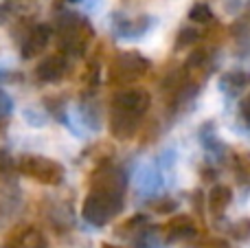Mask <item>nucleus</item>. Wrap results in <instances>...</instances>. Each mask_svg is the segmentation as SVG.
Segmentation results:
<instances>
[{
	"mask_svg": "<svg viewBox=\"0 0 250 248\" xmlns=\"http://www.w3.org/2000/svg\"><path fill=\"white\" fill-rule=\"evenodd\" d=\"M20 171L44 185H57L64 178V167L60 163L51 161V158H44V156H22Z\"/></svg>",
	"mask_w": 250,
	"mask_h": 248,
	"instance_id": "obj_1",
	"label": "nucleus"
},
{
	"mask_svg": "<svg viewBox=\"0 0 250 248\" xmlns=\"http://www.w3.org/2000/svg\"><path fill=\"white\" fill-rule=\"evenodd\" d=\"M149 103H151L149 92L141 90V88H129V90L125 88V90L119 92L112 101L114 112L127 114V117H134V119H141L143 114L147 112Z\"/></svg>",
	"mask_w": 250,
	"mask_h": 248,
	"instance_id": "obj_2",
	"label": "nucleus"
},
{
	"mask_svg": "<svg viewBox=\"0 0 250 248\" xmlns=\"http://www.w3.org/2000/svg\"><path fill=\"white\" fill-rule=\"evenodd\" d=\"M114 73H121L123 75V82L134 77H141L147 68H149V62L143 60L138 53H123L121 57L117 60V66H114Z\"/></svg>",
	"mask_w": 250,
	"mask_h": 248,
	"instance_id": "obj_3",
	"label": "nucleus"
},
{
	"mask_svg": "<svg viewBox=\"0 0 250 248\" xmlns=\"http://www.w3.org/2000/svg\"><path fill=\"white\" fill-rule=\"evenodd\" d=\"M48 40H51V29L48 26H35L33 31H31L29 35H26V40H24V44H22V57H35V55H40V53L46 48V44H48Z\"/></svg>",
	"mask_w": 250,
	"mask_h": 248,
	"instance_id": "obj_4",
	"label": "nucleus"
},
{
	"mask_svg": "<svg viewBox=\"0 0 250 248\" xmlns=\"http://www.w3.org/2000/svg\"><path fill=\"white\" fill-rule=\"evenodd\" d=\"M66 73V60L62 55H51L35 68V75L42 82H57Z\"/></svg>",
	"mask_w": 250,
	"mask_h": 248,
	"instance_id": "obj_5",
	"label": "nucleus"
},
{
	"mask_svg": "<svg viewBox=\"0 0 250 248\" xmlns=\"http://www.w3.org/2000/svg\"><path fill=\"white\" fill-rule=\"evenodd\" d=\"M7 248H46V240H44V235L40 231L26 228V231L18 233L7 244Z\"/></svg>",
	"mask_w": 250,
	"mask_h": 248,
	"instance_id": "obj_6",
	"label": "nucleus"
},
{
	"mask_svg": "<svg viewBox=\"0 0 250 248\" xmlns=\"http://www.w3.org/2000/svg\"><path fill=\"white\" fill-rule=\"evenodd\" d=\"M136 125H138V119L134 117H127V114H121V112H114L112 114V123H110V130L117 139H127L136 132Z\"/></svg>",
	"mask_w": 250,
	"mask_h": 248,
	"instance_id": "obj_7",
	"label": "nucleus"
},
{
	"mask_svg": "<svg viewBox=\"0 0 250 248\" xmlns=\"http://www.w3.org/2000/svg\"><path fill=\"white\" fill-rule=\"evenodd\" d=\"M230 198H233V193L229 187H224V185L213 187L211 196H208V207H211L213 213H224V209L230 205Z\"/></svg>",
	"mask_w": 250,
	"mask_h": 248,
	"instance_id": "obj_8",
	"label": "nucleus"
},
{
	"mask_svg": "<svg viewBox=\"0 0 250 248\" xmlns=\"http://www.w3.org/2000/svg\"><path fill=\"white\" fill-rule=\"evenodd\" d=\"M167 231L171 240H182V237H191L195 235V227L191 224L189 218H178L171 224H167Z\"/></svg>",
	"mask_w": 250,
	"mask_h": 248,
	"instance_id": "obj_9",
	"label": "nucleus"
},
{
	"mask_svg": "<svg viewBox=\"0 0 250 248\" xmlns=\"http://www.w3.org/2000/svg\"><path fill=\"white\" fill-rule=\"evenodd\" d=\"M189 18H191L193 22L207 24V22H211V20H213V11H211V7H208V4L200 2V4H193V7H191Z\"/></svg>",
	"mask_w": 250,
	"mask_h": 248,
	"instance_id": "obj_10",
	"label": "nucleus"
},
{
	"mask_svg": "<svg viewBox=\"0 0 250 248\" xmlns=\"http://www.w3.org/2000/svg\"><path fill=\"white\" fill-rule=\"evenodd\" d=\"M198 38H200V33L195 29H185V31H180V35H178L176 46L178 48H185V46H189V44L198 42Z\"/></svg>",
	"mask_w": 250,
	"mask_h": 248,
	"instance_id": "obj_11",
	"label": "nucleus"
},
{
	"mask_svg": "<svg viewBox=\"0 0 250 248\" xmlns=\"http://www.w3.org/2000/svg\"><path fill=\"white\" fill-rule=\"evenodd\" d=\"M11 167H13L11 156H9L7 152H0V174H7V171H11Z\"/></svg>",
	"mask_w": 250,
	"mask_h": 248,
	"instance_id": "obj_12",
	"label": "nucleus"
},
{
	"mask_svg": "<svg viewBox=\"0 0 250 248\" xmlns=\"http://www.w3.org/2000/svg\"><path fill=\"white\" fill-rule=\"evenodd\" d=\"M104 248H117V246H104Z\"/></svg>",
	"mask_w": 250,
	"mask_h": 248,
	"instance_id": "obj_13",
	"label": "nucleus"
}]
</instances>
